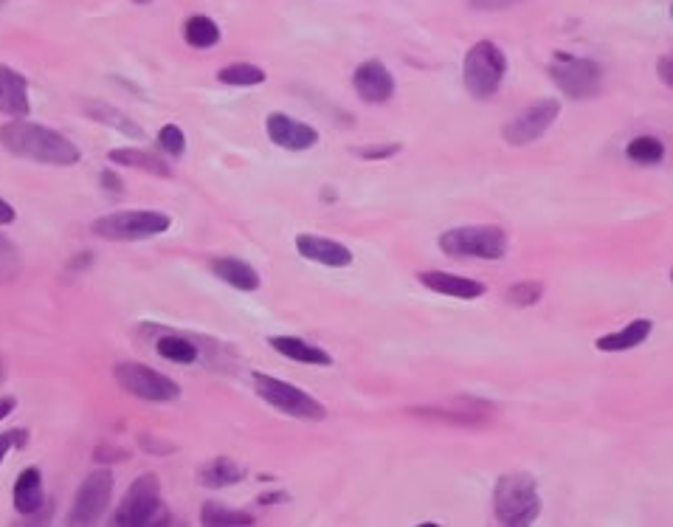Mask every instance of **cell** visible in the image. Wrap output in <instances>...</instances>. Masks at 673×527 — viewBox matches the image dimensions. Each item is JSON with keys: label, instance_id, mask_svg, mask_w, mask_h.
I'll use <instances>...</instances> for the list:
<instances>
[{"label": "cell", "instance_id": "30bf717a", "mask_svg": "<svg viewBox=\"0 0 673 527\" xmlns=\"http://www.w3.org/2000/svg\"><path fill=\"white\" fill-rule=\"evenodd\" d=\"M113 485H116L113 471H108V468L91 471L77 488L74 505H71V513H68V522L71 525H93L102 513L108 511Z\"/></svg>", "mask_w": 673, "mask_h": 527}, {"label": "cell", "instance_id": "cb8c5ba5", "mask_svg": "<svg viewBox=\"0 0 673 527\" xmlns=\"http://www.w3.org/2000/svg\"><path fill=\"white\" fill-rule=\"evenodd\" d=\"M184 40L192 48H215L220 43V26H217L212 17L206 15H192L184 23Z\"/></svg>", "mask_w": 673, "mask_h": 527}, {"label": "cell", "instance_id": "d6a6232c", "mask_svg": "<svg viewBox=\"0 0 673 527\" xmlns=\"http://www.w3.org/2000/svg\"><path fill=\"white\" fill-rule=\"evenodd\" d=\"M138 446L147 451V454H153V457H167L175 451V443H167V440H155L153 434H138Z\"/></svg>", "mask_w": 673, "mask_h": 527}, {"label": "cell", "instance_id": "b9f144b4", "mask_svg": "<svg viewBox=\"0 0 673 527\" xmlns=\"http://www.w3.org/2000/svg\"><path fill=\"white\" fill-rule=\"evenodd\" d=\"M15 434V449H26L29 446V432L26 429H12Z\"/></svg>", "mask_w": 673, "mask_h": 527}, {"label": "cell", "instance_id": "3957f363", "mask_svg": "<svg viewBox=\"0 0 673 527\" xmlns=\"http://www.w3.org/2000/svg\"><path fill=\"white\" fill-rule=\"evenodd\" d=\"M172 226V217L153 209H122L110 215L96 217L91 223V232L110 243H136L147 237H158Z\"/></svg>", "mask_w": 673, "mask_h": 527}, {"label": "cell", "instance_id": "ee69618b", "mask_svg": "<svg viewBox=\"0 0 673 527\" xmlns=\"http://www.w3.org/2000/svg\"><path fill=\"white\" fill-rule=\"evenodd\" d=\"M6 378V367H3V361H0V381Z\"/></svg>", "mask_w": 673, "mask_h": 527}, {"label": "cell", "instance_id": "44dd1931", "mask_svg": "<svg viewBox=\"0 0 673 527\" xmlns=\"http://www.w3.org/2000/svg\"><path fill=\"white\" fill-rule=\"evenodd\" d=\"M654 330V322L651 319H634L631 325H626L617 333H609V336H600L595 341V347L600 353H623V350H634L640 347L643 341H648Z\"/></svg>", "mask_w": 673, "mask_h": 527}, {"label": "cell", "instance_id": "9c48e42d", "mask_svg": "<svg viewBox=\"0 0 673 527\" xmlns=\"http://www.w3.org/2000/svg\"><path fill=\"white\" fill-rule=\"evenodd\" d=\"M158 519H161V482L155 474H141V477H136V482H130L119 508L113 511V525H161Z\"/></svg>", "mask_w": 673, "mask_h": 527}, {"label": "cell", "instance_id": "e0dca14e", "mask_svg": "<svg viewBox=\"0 0 673 527\" xmlns=\"http://www.w3.org/2000/svg\"><path fill=\"white\" fill-rule=\"evenodd\" d=\"M12 499H15V511L20 516H37L43 513V505H46V496H43V474L37 465H29L17 474L15 491H12Z\"/></svg>", "mask_w": 673, "mask_h": 527}, {"label": "cell", "instance_id": "ac0fdd59", "mask_svg": "<svg viewBox=\"0 0 673 527\" xmlns=\"http://www.w3.org/2000/svg\"><path fill=\"white\" fill-rule=\"evenodd\" d=\"M108 161L119 164V167H130V170H141L155 178H172V167L161 155L150 153V150H138V147H116L110 150Z\"/></svg>", "mask_w": 673, "mask_h": 527}, {"label": "cell", "instance_id": "6da1fadb", "mask_svg": "<svg viewBox=\"0 0 673 527\" xmlns=\"http://www.w3.org/2000/svg\"><path fill=\"white\" fill-rule=\"evenodd\" d=\"M0 147L17 158L48 164V167H74L82 158L77 144L68 136H62L60 130L29 122V119H12L0 124Z\"/></svg>", "mask_w": 673, "mask_h": 527}, {"label": "cell", "instance_id": "8992f818", "mask_svg": "<svg viewBox=\"0 0 673 527\" xmlns=\"http://www.w3.org/2000/svg\"><path fill=\"white\" fill-rule=\"evenodd\" d=\"M254 381V392L260 395L262 401L271 403L276 412L288 415V418L299 420H324L327 418V409L322 401H316L313 395H307L305 389L293 387L282 378H274L268 372H254L251 375Z\"/></svg>", "mask_w": 673, "mask_h": 527}, {"label": "cell", "instance_id": "60d3db41", "mask_svg": "<svg viewBox=\"0 0 673 527\" xmlns=\"http://www.w3.org/2000/svg\"><path fill=\"white\" fill-rule=\"evenodd\" d=\"M15 406H17V401L12 398V395H3V398H0V420L9 418V415L15 412Z\"/></svg>", "mask_w": 673, "mask_h": 527}, {"label": "cell", "instance_id": "f35d334b", "mask_svg": "<svg viewBox=\"0 0 673 527\" xmlns=\"http://www.w3.org/2000/svg\"><path fill=\"white\" fill-rule=\"evenodd\" d=\"M15 217H17L15 206L0 198V226H9V223H15Z\"/></svg>", "mask_w": 673, "mask_h": 527}, {"label": "cell", "instance_id": "7a4b0ae2", "mask_svg": "<svg viewBox=\"0 0 673 527\" xmlns=\"http://www.w3.org/2000/svg\"><path fill=\"white\" fill-rule=\"evenodd\" d=\"M493 513L507 527L533 525L541 513V494L536 477L527 471H513L499 477L493 488Z\"/></svg>", "mask_w": 673, "mask_h": 527}, {"label": "cell", "instance_id": "f1b7e54d", "mask_svg": "<svg viewBox=\"0 0 673 527\" xmlns=\"http://www.w3.org/2000/svg\"><path fill=\"white\" fill-rule=\"evenodd\" d=\"M626 155L631 161H637V164H645V167H651V164H659L662 161V155H665V144L654 136H637V139L631 141L626 147Z\"/></svg>", "mask_w": 673, "mask_h": 527}, {"label": "cell", "instance_id": "74e56055", "mask_svg": "<svg viewBox=\"0 0 673 527\" xmlns=\"http://www.w3.org/2000/svg\"><path fill=\"white\" fill-rule=\"evenodd\" d=\"M15 449V434L12 432H0V465L6 460V454Z\"/></svg>", "mask_w": 673, "mask_h": 527}, {"label": "cell", "instance_id": "d590c367", "mask_svg": "<svg viewBox=\"0 0 673 527\" xmlns=\"http://www.w3.org/2000/svg\"><path fill=\"white\" fill-rule=\"evenodd\" d=\"M99 181H102V186H105L108 192H116V195H119V192H124V181L113 170H102Z\"/></svg>", "mask_w": 673, "mask_h": 527}, {"label": "cell", "instance_id": "f6af8a7d", "mask_svg": "<svg viewBox=\"0 0 673 527\" xmlns=\"http://www.w3.org/2000/svg\"><path fill=\"white\" fill-rule=\"evenodd\" d=\"M133 3H141V6H147V3H153V0H133Z\"/></svg>", "mask_w": 673, "mask_h": 527}, {"label": "cell", "instance_id": "52a82bcc", "mask_svg": "<svg viewBox=\"0 0 673 527\" xmlns=\"http://www.w3.org/2000/svg\"><path fill=\"white\" fill-rule=\"evenodd\" d=\"M113 378L127 395H133L138 401L169 403L181 398V387L169 375L153 370L141 361H119L113 367Z\"/></svg>", "mask_w": 673, "mask_h": 527}, {"label": "cell", "instance_id": "9a60e30c", "mask_svg": "<svg viewBox=\"0 0 673 527\" xmlns=\"http://www.w3.org/2000/svg\"><path fill=\"white\" fill-rule=\"evenodd\" d=\"M296 251L310 263L327 265V268H347L352 263V251L338 240H327L319 234H299Z\"/></svg>", "mask_w": 673, "mask_h": 527}, {"label": "cell", "instance_id": "4316f807", "mask_svg": "<svg viewBox=\"0 0 673 527\" xmlns=\"http://www.w3.org/2000/svg\"><path fill=\"white\" fill-rule=\"evenodd\" d=\"M217 79L223 85H234V88H251V85H262L265 82V71L254 62H231L217 71Z\"/></svg>", "mask_w": 673, "mask_h": 527}, {"label": "cell", "instance_id": "f546056e", "mask_svg": "<svg viewBox=\"0 0 673 527\" xmlns=\"http://www.w3.org/2000/svg\"><path fill=\"white\" fill-rule=\"evenodd\" d=\"M23 274V257L17 246L0 232V285H9Z\"/></svg>", "mask_w": 673, "mask_h": 527}, {"label": "cell", "instance_id": "ba28073f", "mask_svg": "<svg viewBox=\"0 0 673 527\" xmlns=\"http://www.w3.org/2000/svg\"><path fill=\"white\" fill-rule=\"evenodd\" d=\"M550 77L566 99H595L603 91V68L595 60L555 54L550 62Z\"/></svg>", "mask_w": 673, "mask_h": 527}, {"label": "cell", "instance_id": "836d02e7", "mask_svg": "<svg viewBox=\"0 0 673 527\" xmlns=\"http://www.w3.org/2000/svg\"><path fill=\"white\" fill-rule=\"evenodd\" d=\"M93 460L96 463H122V460H127V451L119 449V446H99Z\"/></svg>", "mask_w": 673, "mask_h": 527}, {"label": "cell", "instance_id": "d4e9b609", "mask_svg": "<svg viewBox=\"0 0 673 527\" xmlns=\"http://www.w3.org/2000/svg\"><path fill=\"white\" fill-rule=\"evenodd\" d=\"M200 525L206 527H251L254 516L245 511H231L220 502H203L200 508Z\"/></svg>", "mask_w": 673, "mask_h": 527}, {"label": "cell", "instance_id": "ffe728a7", "mask_svg": "<svg viewBox=\"0 0 673 527\" xmlns=\"http://www.w3.org/2000/svg\"><path fill=\"white\" fill-rule=\"evenodd\" d=\"M212 274L220 282H226V285L237 288V291H245V294H251V291L260 288V274L248 263L234 260V257H217V260H212Z\"/></svg>", "mask_w": 673, "mask_h": 527}, {"label": "cell", "instance_id": "8fae6325", "mask_svg": "<svg viewBox=\"0 0 673 527\" xmlns=\"http://www.w3.org/2000/svg\"><path fill=\"white\" fill-rule=\"evenodd\" d=\"M558 113H561V102H558V99H552V96L538 99V102H533L530 108H524L521 113H516V116L505 124L502 136H505V141L510 147L533 144V141L541 139L552 124H555Z\"/></svg>", "mask_w": 673, "mask_h": 527}, {"label": "cell", "instance_id": "8d00e7d4", "mask_svg": "<svg viewBox=\"0 0 673 527\" xmlns=\"http://www.w3.org/2000/svg\"><path fill=\"white\" fill-rule=\"evenodd\" d=\"M474 9H485V12H493V9H505V6H513L516 0H468Z\"/></svg>", "mask_w": 673, "mask_h": 527}, {"label": "cell", "instance_id": "d6986e66", "mask_svg": "<svg viewBox=\"0 0 673 527\" xmlns=\"http://www.w3.org/2000/svg\"><path fill=\"white\" fill-rule=\"evenodd\" d=\"M268 344L274 347L279 356L293 358L299 364H313V367H330L333 364L330 353H324L322 347H316V344H310L305 339H296V336H271Z\"/></svg>", "mask_w": 673, "mask_h": 527}, {"label": "cell", "instance_id": "484cf974", "mask_svg": "<svg viewBox=\"0 0 673 527\" xmlns=\"http://www.w3.org/2000/svg\"><path fill=\"white\" fill-rule=\"evenodd\" d=\"M88 116L96 119V122L108 124L113 130H119L124 136H130V139H144V130H141V124H136L127 113L122 110L110 108V105H102V102H91L88 105Z\"/></svg>", "mask_w": 673, "mask_h": 527}, {"label": "cell", "instance_id": "7402d4cb", "mask_svg": "<svg viewBox=\"0 0 673 527\" xmlns=\"http://www.w3.org/2000/svg\"><path fill=\"white\" fill-rule=\"evenodd\" d=\"M243 477V468L229 457H215V460H209L198 468V482L206 488H229V485H237Z\"/></svg>", "mask_w": 673, "mask_h": 527}, {"label": "cell", "instance_id": "e575fe53", "mask_svg": "<svg viewBox=\"0 0 673 527\" xmlns=\"http://www.w3.org/2000/svg\"><path fill=\"white\" fill-rule=\"evenodd\" d=\"M361 158L367 161H381V158H389V155L400 153V144H386V147H369V150H355Z\"/></svg>", "mask_w": 673, "mask_h": 527}, {"label": "cell", "instance_id": "83f0119b", "mask_svg": "<svg viewBox=\"0 0 673 527\" xmlns=\"http://www.w3.org/2000/svg\"><path fill=\"white\" fill-rule=\"evenodd\" d=\"M155 353L167 361H175V364H195L200 356V350L192 344V341L181 339V336H161L155 341Z\"/></svg>", "mask_w": 673, "mask_h": 527}, {"label": "cell", "instance_id": "603a6c76", "mask_svg": "<svg viewBox=\"0 0 673 527\" xmlns=\"http://www.w3.org/2000/svg\"><path fill=\"white\" fill-rule=\"evenodd\" d=\"M409 415L426 420H440L445 426H485L488 418H479V409H440V406H431V409H420L412 406Z\"/></svg>", "mask_w": 673, "mask_h": 527}, {"label": "cell", "instance_id": "7c38bea8", "mask_svg": "<svg viewBox=\"0 0 673 527\" xmlns=\"http://www.w3.org/2000/svg\"><path fill=\"white\" fill-rule=\"evenodd\" d=\"M352 88L369 105H386L395 96V77L381 60H367L355 68Z\"/></svg>", "mask_w": 673, "mask_h": 527}, {"label": "cell", "instance_id": "1f68e13d", "mask_svg": "<svg viewBox=\"0 0 673 527\" xmlns=\"http://www.w3.org/2000/svg\"><path fill=\"white\" fill-rule=\"evenodd\" d=\"M158 147L169 155V158H181L186 153V136L178 124H164L158 130Z\"/></svg>", "mask_w": 673, "mask_h": 527}, {"label": "cell", "instance_id": "7bdbcfd3", "mask_svg": "<svg viewBox=\"0 0 673 527\" xmlns=\"http://www.w3.org/2000/svg\"><path fill=\"white\" fill-rule=\"evenodd\" d=\"M288 494H262L260 496V505H279V502H285Z\"/></svg>", "mask_w": 673, "mask_h": 527}, {"label": "cell", "instance_id": "ab89813d", "mask_svg": "<svg viewBox=\"0 0 673 527\" xmlns=\"http://www.w3.org/2000/svg\"><path fill=\"white\" fill-rule=\"evenodd\" d=\"M659 79L671 88L673 85V74H671V57H662L659 60Z\"/></svg>", "mask_w": 673, "mask_h": 527}, {"label": "cell", "instance_id": "2e32d148", "mask_svg": "<svg viewBox=\"0 0 673 527\" xmlns=\"http://www.w3.org/2000/svg\"><path fill=\"white\" fill-rule=\"evenodd\" d=\"M417 279H420V285H426L434 294L454 296V299H479L488 291L485 282L459 277V274H448V271H420Z\"/></svg>", "mask_w": 673, "mask_h": 527}, {"label": "cell", "instance_id": "4dcf8cb0", "mask_svg": "<svg viewBox=\"0 0 673 527\" xmlns=\"http://www.w3.org/2000/svg\"><path fill=\"white\" fill-rule=\"evenodd\" d=\"M541 296H544V285L541 282H519V285L507 288V302L519 305V308L536 305V302H541Z\"/></svg>", "mask_w": 673, "mask_h": 527}, {"label": "cell", "instance_id": "5bb4252c", "mask_svg": "<svg viewBox=\"0 0 673 527\" xmlns=\"http://www.w3.org/2000/svg\"><path fill=\"white\" fill-rule=\"evenodd\" d=\"M0 113L12 119H26L31 113L29 79L3 62H0Z\"/></svg>", "mask_w": 673, "mask_h": 527}, {"label": "cell", "instance_id": "5b68a950", "mask_svg": "<svg viewBox=\"0 0 673 527\" xmlns=\"http://www.w3.org/2000/svg\"><path fill=\"white\" fill-rule=\"evenodd\" d=\"M440 248L448 257L462 260H502L507 254V234L502 226H459L440 234Z\"/></svg>", "mask_w": 673, "mask_h": 527}, {"label": "cell", "instance_id": "4fadbf2b", "mask_svg": "<svg viewBox=\"0 0 673 527\" xmlns=\"http://www.w3.org/2000/svg\"><path fill=\"white\" fill-rule=\"evenodd\" d=\"M265 133H268V139L274 141L276 147L293 150V153L310 150V147L319 144L316 127H310V124L305 122H296V119H291L288 113H279V110L265 119Z\"/></svg>", "mask_w": 673, "mask_h": 527}, {"label": "cell", "instance_id": "277c9868", "mask_svg": "<svg viewBox=\"0 0 673 527\" xmlns=\"http://www.w3.org/2000/svg\"><path fill=\"white\" fill-rule=\"evenodd\" d=\"M507 74V57L502 48L490 40H479L468 48L465 62H462V82L465 91L474 99H490L496 96Z\"/></svg>", "mask_w": 673, "mask_h": 527}]
</instances>
